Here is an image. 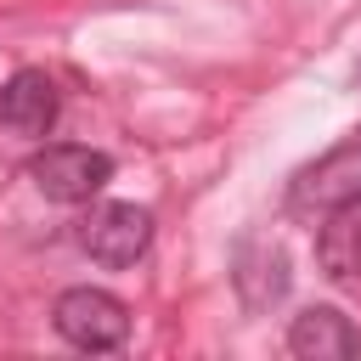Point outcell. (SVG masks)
Returning a JSON list of instances; mask_svg holds the SVG:
<instances>
[{
  "instance_id": "obj_1",
  "label": "cell",
  "mask_w": 361,
  "mask_h": 361,
  "mask_svg": "<svg viewBox=\"0 0 361 361\" xmlns=\"http://www.w3.org/2000/svg\"><path fill=\"white\" fill-rule=\"evenodd\" d=\"M51 322H56V333H62L73 350H90V355H107V350H118V344L130 338V310H124V299L107 293V288H68V293L56 299Z\"/></svg>"
},
{
  "instance_id": "obj_2",
  "label": "cell",
  "mask_w": 361,
  "mask_h": 361,
  "mask_svg": "<svg viewBox=\"0 0 361 361\" xmlns=\"http://www.w3.org/2000/svg\"><path fill=\"white\" fill-rule=\"evenodd\" d=\"M28 180L51 203H90L113 180V158L96 152V147H79V141H56V147L28 158Z\"/></svg>"
},
{
  "instance_id": "obj_3",
  "label": "cell",
  "mask_w": 361,
  "mask_h": 361,
  "mask_svg": "<svg viewBox=\"0 0 361 361\" xmlns=\"http://www.w3.org/2000/svg\"><path fill=\"white\" fill-rule=\"evenodd\" d=\"M79 243H85V254L96 265H113V271L135 265L147 254V243H152V214L135 209V203H102V209H90Z\"/></svg>"
},
{
  "instance_id": "obj_4",
  "label": "cell",
  "mask_w": 361,
  "mask_h": 361,
  "mask_svg": "<svg viewBox=\"0 0 361 361\" xmlns=\"http://www.w3.org/2000/svg\"><path fill=\"white\" fill-rule=\"evenodd\" d=\"M56 107H62V96H56V85H51V73L17 68V73L6 79V90H0V130H6V135H23V141H39V135H51Z\"/></svg>"
},
{
  "instance_id": "obj_5",
  "label": "cell",
  "mask_w": 361,
  "mask_h": 361,
  "mask_svg": "<svg viewBox=\"0 0 361 361\" xmlns=\"http://www.w3.org/2000/svg\"><path fill=\"white\" fill-rule=\"evenodd\" d=\"M350 197H361V147H333L293 180V209H305V214H327Z\"/></svg>"
},
{
  "instance_id": "obj_6",
  "label": "cell",
  "mask_w": 361,
  "mask_h": 361,
  "mask_svg": "<svg viewBox=\"0 0 361 361\" xmlns=\"http://www.w3.org/2000/svg\"><path fill=\"white\" fill-rule=\"evenodd\" d=\"M288 350H293L299 361H350V355L361 350V338H355L350 316H338L333 305H310V310L293 316Z\"/></svg>"
},
{
  "instance_id": "obj_7",
  "label": "cell",
  "mask_w": 361,
  "mask_h": 361,
  "mask_svg": "<svg viewBox=\"0 0 361 361\" xmlns=\"http://www.w3.org/2000/svg\"><path fill=\"white\" fill-rule=\"evenodd\" d=\"M316 259L333 282H361V197L327 209V220L316 231Z\"/></svg>"
}]
</instances>
